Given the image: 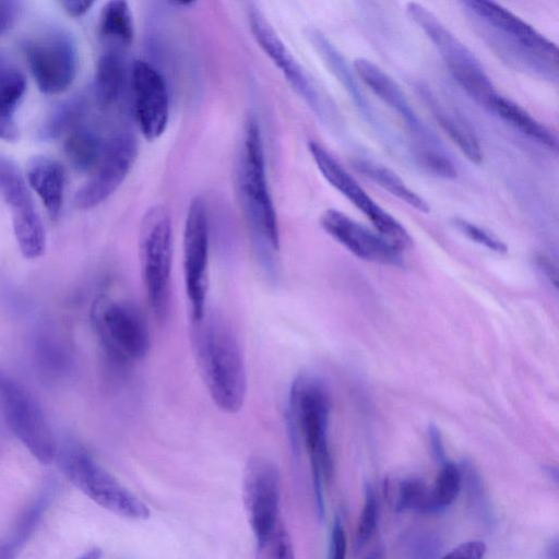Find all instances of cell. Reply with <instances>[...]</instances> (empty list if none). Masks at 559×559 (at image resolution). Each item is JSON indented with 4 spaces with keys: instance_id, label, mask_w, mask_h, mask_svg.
<instances>
[{
    "instance_id": "836d02e7",
    "label": "cell",
    "mask_w": 559,
    "mask_h": 559,
    "mask_svg": "<svg viewBox=\"0 0 559 559\" xmlns=\"http://www.w3.org/2000/svg\"><path fill=\"white\" fill-rule=\"evenodd\" d=\"M379 520V501L374 488L366 484L364 503L355 532L354 549L360 551L373 536Z\"/></svg>"
},
{
    "instance_id": "603a6c76",
    "label": "cell",
    "mask_w": 559,
    "mask_h": 559,
    "mask_svg": "<svg viewBox=\"0 0 559 559\" xmlns=\"http://www.w3.org/2000/svg\"><path fill=\"white\" fill-rule=\"evenodd\" d=\"M127 75L122 50L108 48L99 56L94 79V95L100 107H108L119 99Z\"/></svg>"
},
{
    "instance_id": "cb8c5ba5",
    "label": "cell",
    "mask_w": 559,
    "mask_h": 559,
    "mask_svg": "<svg viewBox=\"0 0 559 559\" xmlns=\"http://www.w3.org/2000/svg\"><path fill=\"white\" fill-rule=\"evenodd\" d=\"M490 111L530 139L549 150L557 151L556 134L513 100L500 95Z\"/></svg>"
},
{
    "instance_id": "d590c367",
    "label": "cell",
    "mask_w": 559,
    "mask_h": 559,
    "mask_svg": "<svg viewBox=\"0 0 559 559\" xmlns=\"http://www.w3.org/2000/svg\"><path fill=\"white\" fill-rule=\"evenodd\" d=\"M451 223L469 240L500 254L508 251V246L487 229L461 217H453Z\"/></svg>"
},
{
    "instance_id": "4316f807",
    "label": "cell",
    "mask_w": 559,
    "mask_h": 559,
    "mask_svg": "<svg viewBox=\"0 0 559 559\" xmlns=\"http://www.w3.org/2000/svg\"><path fill=\"white\" fill-rule=\"evenodd\" d=\"M385 497L397 512L429 514L430 485L418 477L386 479Z\"/></svg>"
},
{
    "instance_id": "8992f818",
    "label": "cell",
    "mask_w": 559,
    "mask_h": 559,
    "mask_svg": "<svg viewBox=\"0 0 559 559\" xmlns=\"http://www.w3.org/2000/svg\"><path fill=\"white\" fill-rule=\"evenodd\" d=\"M173 223L168 211L153 206L142 218L139 257L147 304L158 321L166 319L171 296Z\"/></svg>"
},
{
    "instance_id": "3957f363",
    "label": "cell",
    "mask_w": 559,
    "mask_h": 559,
    "mask_svg": "<svg viewBox=\"0 0 559 559\" xmlns=\"http://www.w3.org/2000/svg\"><path fill=\"white\" fill-rule=\"evenodd\" d=\"M330 413V395L323 381L311 373L297 376L288 393L286 423L294 450L302 444L308 454L319 519L325 514L323 485L333 473Z\"/></svg>"
},
{
    "instance_id": "44dd1931",
    "label": "cell",
    "mask_w": 559,
    "mask_h": 559,
    "mask_svg": "<svg viewBox=\"0 0 559 559\" xmlns=\"http://www.w3.org/2000/svg\"><path fill=\"white\" fill-rule=\"evenodd\" d=\"M417 88L431 115L451 141L467 159L479 164L483 159V150L469 124L459 114L442 104L427 86L418 85Z\"/></svg>"
},
{
    "instance_id": "f546056e",
    "label": "cell",
    "mask_w": 559,
    "mask_h": 559,
    "mask_svg": "<svg viewBox=\"0 0 559 559\" xmlns=\"http://www.w3.org/2000/svg\"><path fill=\"white\" fill-rule=\"evenodd\" d=\"M86 111V100L78 95L60 103L38 130L41 141H52L79 126Z\"/></svg>"
},
{
    "instance_id": "ba28073f",
    "label": "cell",
    "mask_w": 559,
    "mask_h": 559,
    "mask_svg": "<svg viewBox=\"0 0 559 559\" xmlns=\"http://www.w3.org/2000/svg\"><path fill=\"white\" fill-rule=\"evenodd\" d=\"M92 318L108 358L118 366L142 360L150 352L147 322L131 301L102 296L94 304Z\"/></svg>"
},
{
    "instance_id": "52a82bcc",
    "label": "cell",
    "mask_w": 559,
    "mask_h": 559,
    "mask_svg": "<svg viewBox=\"0 0 559 559\" xmlns=\"http://www.w3.org/2000/svg\"><path fill=\"white\" fill-rule=\"evenodd\" d=\"M406 11L439 51L456 83L477 104L491 110L500 94L476 56L423 4L409 2Z\"/></svg>"
},
{
    "instance_id": "b9f144b4",
    "label": "cell",
    "mask_w": 559,
    "mask_h": 559,
    "mask_svg": "<svg viewBox=\"0 0 559 559\" xmlns=\"http://www.w3.org/2000/svg\"><path fill=\"white\" fill-rule=\"evenodd\" d=\"M429 438H430L431 449H432L435 459L440 464L443 463L444 461H447L444 447L442 443L441 436L435 426H431L429 429Z\"/></svg>"
},
{
    "instance_id": "d6986e66",
    "label": "cell",
    "mask_w": 559,
    "mask_h": 559,
    "mask_svg": "<svg viewBox=\"0 0 559 559\" xmlns=\"http://www.w3.org/2000/svg\"><path fill=\"white\" fill-rule=\"evenodd\" d=\"M58 491L56 479H47L0 539V559H16L48 511Z\"/></svg>"
},
{
    "instance_id": "d4e9b609",
    "label": "cell",
    "mask_w": 559,
    "mask_h": 559,
    "mask_svg": "<svg viewBox=\"0 0 559 559\" xmlns=\"http://www.w3.org/2000/svg\"><path fill=\"white\" fill-rule=\"evenodd\" d=\"M353 167L357 173L417 211L424 213L429 212L430 206L426 200L409 189L399 175L390 168L365 158L354 159Z\"/></svg>"
},
{
    "instance_id": "277c9868",
    "label": "cell",
    "mask_w": 559,
    "mask_h": 559,
    "mask_svg": "<svg viewBox=\"0 0 559 559\" xmlns=\"http://www.w3.org/2000/svg\"><path fill=\"white\" fill-rule=\"evenodd\" d=\"M236 188L243 215L265 265L281 247L278 219L270 193L263 140L257 118L243 122L235 167Z\"/></svg>"
},
{
    "instance_id": "ffe728a7",
    "label": "cell",
    "mask_w": 559,
    "mask_h": 559,
    "mask_svg": "<svg viewBox=\"0 0 559 559\" xmlns=\"http://www.w3.org/2000/svg\"><path fill=\"white\" fill-rule=\"evenodd\" d=\"M26 178L29 187L43 201L49 217L57 219L63 203L66 182L63 167L50 157L37 155L27 163Z\"/></svg>"
},
{
    "instance_id": "7c38bea8",
    "label": "cell",
    "mask_w": 559,
    "mask_h": 559,
    "mask_svg": "<svg viewBox=\"0 0 559 559\" xmlns=\"http://www.w3.org/2000/svg\"><path fill=\"white\" fill-rule=\"evenodd\" d=\"M32 75L44 94L66 91L74 80L78 50L71 35L61 28H49L24 44Z\"/></svg>"
},
{
    "instance_id": "60d3db41",
    "label": "cell",
    "mask_w": 559,
    "mask_h": 559,
    "mask_svg": "<svg viewBox=\"0 0 559 559\" xmlns=\"http://www.w3.org/2000/svg\"><path fill=\"white\" fill-rule=\"evenodd\" d=\"M536 264L540 272L549 280V282L554 286H557V267L552 260L549 257L539 253L536 255Z\"/></svg>"
},
{
    "instance_id": "7a4b0ae2",
    "label": "cell",
    "mask_w": 559,
    "mask_h": 559,
    "mask_svg": "<svg viewBox=\"0 0 559 559\" xmlns=\"http://www.w3.org/2000/svg\"><path fill=\"white\" fill-rule=\"evenodd\" d=\"M193 355L201 379L216 407L237 414L247 395V368L238 336L219 313L205 312L191 323Z\"/></svg>"
},
{
    "instance_id": "8d00e7d4",
    "label": "cell",
    "mask_w": 559,
    "mask_h": 559,
    "mask_svg": "<svg viewBox=\"0 0 559 559\" xmlns=\"http://www.w3.org/2000/svg\"><path fill=\"white\" fill-rule=\"evenodd\" d=\"M347 536L343 519L336 514L331 527L326 559H346Z\"/></svg>"
},
{
    "instance_id": "f1b7e54d",
    "label": "cell",
    "mask_w": 559,
    "mask_h": 559,
    "mask_svg": "<svg viewBox=\"0 0 559 559\" xmlns=\"http://www.w3.org/2000/svg\"><path fill=\"white\" fill-rule=\"evenodd\" d=\"M12 214V225L17 246L26 259L41 257L46 249V234L35 206Z\"/></svg>"
},
{
    "instance_id": "484cf974",
    "label": "cell",
    "mask_w": 559,
    "mask_h": 559,
    "mask_svg": "<svg viewBox=\"0 0 559 559\" xmlns=\"http://www.w3.org/2000/svg\"><path fill=\"white\" fill-rule=\"evenodd\" d=\"M99 35L108 48L123 50L134 35L132 13L128 2L112 0L105 3L99 15Z\"/></svg>"
},
{
    "instance_id": "ee69618b",
    "label": "cell",
    "mask_w": 559,
    "mask_h": 559,
    "mask_svg": "<svg viewBox=\"0 0 559 559\" xmlns=\"http://www.w3.org/2000/svg\"><path fill=\"white\" fill-rule=\"evenodd\" d=\"M19 138V131L11 118H4L0 116V140L4 141H16Z\"/></svg>"
},
{
    "instance_id": "7bdbcfd3",
    "label": "cell",
    "mask_w": 559,
    "mask_h": 559,
    "mask_svg": "<svg viewBox=\"0 0 559 559\" xmlns=\"http://www.w3.org/2000/svg\"><path fill=\"white\" fill-rule=\"evenodd\" d=\"M93 4L94 2L92 1H61V5L64 8V11L73 17L84 15Z\"/></svg>"
},
{
    "instance_id": "9a60e30c",
    "label": "cell",
    "mask_w": 559,
    "mask_h": 559,
    "mask_svg": "<svg viewBox=\"0 0 559 559\" xmlns=\"http://www.w3.org/2000/svg\"><path fill=\"white\" fill-rule=\"evenodd\" d=\"M129 82L134 119L141 134L155 141L166 130L169 118V95L163 74L145 60H134Z\"/></svg>"
},
{
    "instance_id": "30bf717a",
    "label": "cell",
    "mask_w": 559,
    "mask_h": 559,
    "mask_svg": "<svg viewBox=\"0 0 559 559\" xmlns=\"http://www.w3.org/2000/svg\"><path fill=\"white\" fill-rule=\"evenodd\" d=\"M210 231L205 203L194 197L188 206L182 237L183 283L191 323L206 312Z\"/></svg>"
},
{
    "instance_id": "f6af8a7d",
    "label": "cell",
    "mask_w": 559,
    "mask_h": 559,
    "mask_svg": "<svg viewBox=\"0 0 559 559\" xmlns=\"http://www.w3.org/2000/svg\"><path fill=\"white\" fill-rule=\"evenodd\" d=\"M103 556V551L98 547H93L88 550H86L84 554H82L76 559H100Z\"/></svg>"
},
{
    "instance_id": "d6a6232c",
    "label": "cell",
    "mask_w": 559,
    "mask_h": 559,
    "mask_svg": "<svg viewBox=\"0 0 559 559\" xmlns=\"http://www.w3.org/2000/svg\"><path fill=\"white\" fill-rule=\"evenodd\" d=\"M463 481L461 468L450 461L441 463L439 474L429 495V514L439 513L450 507L457 498Z\"/></svg>"
},
{
    "instance_id": "74e56055",
    "label": "cell",
    "mask_w": 559,
    "mask_h": 559,
    "mask_svg": "<svg viewBox=\"0 0 559 559\" xmlns=\"http://www.w3.org/2000/svg\"><path fill=\"white\" fill-rule=\"evenodd\" d=\"M485 554L486 545L483 542L469 540L460 544L441 559H483Z\"/></svg>"
},
{
    "instance_id": "5b68a950",
    "label": "cell",
    "mask_w": 559,
    "mask_h": 559,
    "mask_svg": "<svg viewBox=\"0 0 559 559\" xmlns=\"http://www.w3.org/2000/svg\"><path fill=\"white\" fill-rule=\"evenodd\" d=\"M56 456L67 479L99 507L130 520L143 521L150 518L147 506L78 442L64 441L58 447Z\"/></svg>"
},
{
    "instance_id": "5bb4252c",
    "label": "cell",
    "mask_w": 559,
    "mask_h": 559,
    "mask_svg": "<svg viewBox=\"0 0 559 559\" xmlns=\"http://www.w3.org/2000/svg\"><path fill=\"white\" fill-rule=\"evenodd\" d=\"M138 155L133 133L120 131L105 141L104 151L90 179L76 191L74 205L93 209L106 201L123 182Z\"/></svg>"
},
{
    "instance_id": "e0dca14e",
    "label": "cell",
    "mask_w": 559,
    "mask_h": 559,
    "mask_svg": "<svg viewBox=\"0 0 559 559\" xmlns=\"http://www.w3.org/2000/svg\"><path fill=\"white\" fill-rule=\"evenodd\" d=\"M322 229L356 257L385 265L402 266V250L378 233L335 209L324 211L320 218Z\"/></svg>"
},
{
    "instance_id": "6da1fadb",
    "label": "cell",
    "mask_w": 559,
    "mask_h": 559,
    "mask_svg": "<svg viewBox=\"0 0 559 559\" xmlns=\"http://www.w3.org/2000/svg\"><path fill=\"white\" fill-rule=\"evenodd\" d=\"M477 34L509 66L558 81V48L532 25L500 4L486 0L463 1Z\"/></svg>"
},
{
    "instance_id": "ab89813d",
    "label": "cell",
    "mask_w": 559,
    "mask_h": 559,
    "mask_svg": "<svg viewBox=\"0 0 559 559\" xmlns=\"http://www.w3.org/2000/svg\"><path fill=\"white\" fill-rule=\"evenodd\" d=\"M275 559H295L290 537L284 530L276 535Z\"/></svg>"
},
{
    "instance_id": "e575fe53",
    "label": "cell",
    "mask_w": 559,
    "mask_h": 559,
    "mask_svg": "<svg viewBox=\"0 0 559 559\" xmlns=\"http://www.w3.org/2000/svg\"><path fill=\"white\" fill-rule=\"evenodd\" d=\"M416 157L427 171L441 178L453 179L457 170L453 162L438 146L417 147Z\"/></svg>"
},
{
    "instance_id": "1f68e13d",
    "label": "cell",
    "mask_w": 559,
    "mask_h": 559,
    "mask_svg": "<svg viewBox=\"0 0 559 559\" xmlns=\"http://www.w3.org/2000/svg\"><path fill=\"white\" fill-rule=\"evenodd\" d=\"M0 194L11 213L34 206L25 178L13 160L0 154Z\"/></svg>"
},
{
    "instance_id": "f35d334b",
    "label": "cell",
    "mask_w": 559,
    "mask_h": 559,
    "mask_svg": "<svg viewBox=\"0 0 559 559\" xmlns=\"http://www.w3.org/2000/svg\"><path fill=\"white\" fill-rule=\"evenodd\" d=\"M22 9L20 1L0 0V36L16 22Z\"/></svg>"
},
{
    "instance_id": "2e32d148",
    "label": "cell",
    "mask_w": 559,
    "mask_h": 559,
    "mask_svg": "<svg viewBox=\"0 0 559 559\" xmlns=\"http://www.w3.org/2000/svg\"><path fill=\"white\" fill-rule=\"evenodd\" d=\"M248 22L255 41L289 85L321 120H329L331 114L321 94L255 4L248 8Z\"/></svg>"
},
{
    "instance_id": "ac0fdd59",
    "label": "cell",
    "mask_w": 559,
    "mask_h": 559,
    "mask_svg": "<svg viewBox=\"0 0 559 559\" xmlns=\"http://www.w3.org/2000/svg\"><path fill=\"white\" fill-rule=\"evenodd\" d=\"M354 70L364 84L403 119L408 130L421 140V145L438 146L433 134L423 123L401 87L391 76L366 58L355 59Z\"/></svg>"
},
{
    "instance_id": "83f0119b",
    "label": "cell",
    "mask_w": 559,
    "mask_h": 559,
    "mask_svg": "<svg viewBox=\"0 0 559 559\" xmlns=\"http://www.w3.org/2000/svg\"><path fill=\"white\" fill-rule=\"evenodd\" d=\"M105 142L92 128L78 126L64 141V154L71 166L81 173L93 170L98 164Z\"/></svg>"
},
{
    "instance_id": "7402d4cb",
    "label": "cell",
    "mask_w": 559,
    "mask_h": 559,
    "mask_svg": "<svg viewBox=\"0 0 559 559\" xmlns=\"http://www.w3.org/2000/svg\"><path fill=\"white\" fill-rule=\"evenodd\" d=\"M310 35L311 41L319 51V55L322 57L336 80L348 93L364 118L370 123H374L372 108L360 88L357 76L349 68L346 59L322 33L319 31H312Z\"/></svg>"
},
{
    "instance_id": "9c48e42d",
    "label": "cell",
    "mask_w": 559,
    "mask_h": 559,
    "mask_svg": "<svg viewBox=\"0 0 559 559\" xmlns=\"http://www.w3.org/2000/svg\"><path fill=\"white\" fill-rule=\"evenodd\" d=\"M0 408L9 428L28 452L41 464H50L58 443L49 423L29 392L1 370Z\"/></svg>"
},
{
    "instance_id": "4fadbf2b",
    "label": "cell",
    "mask_w": 559,
    "mask_h": 559,
    "mask_svg": "<svg viewBox=\"0 0 559 559\" xmlns=\"http://www.w3.org/2000/svg\"><path fill=\"white\" fill-rule=\"evenodd\" d=\"M242 496L248 522L261 551L274 536L281 499L280 472L271 460L254 456L247 462Z\"/></svg>"
},
{
    "instance_id": "4dcf8cb0",
    "label": "cell",
    "mask_w": 559,
    "mask_h": 559,
    "mask_svg": "<svg viewBox=\"0 0 559 559\" xmlns=\"http://www.w3.org/2000/svg\"><path fill=\"white\" fill-rule=\"evenodd\" d=\"M26 91V79L21 69L0 52V116L13 119V114Z\"/></svg>"
},
{
    "instance_id": "7dc6e473",
    "label": "cell",
    "mask_w": 559,
    "mask_h": 559,
    "mask_svg": "<svg viewBox=\"0 0 559 559\" xmlns=\"http://www.w3.org/2000/svg\"><path fill=\"white\" fill-rule=\"evenodd\" d=\"M169 4H175V5H178V7H191L192 4H194V2L192 1H173V2H169Z\"/></svg>"
},
{
    "instance_id": "8fae6325",
    "label": "cell",
    "mask_w": 559,
    "mask_h": 559,
    "mask_svg": "<svg viewBox=\"0 0 559 559\" xmlns=\"http://www.w3.org/2000/svg\"><path fill=\"white\" fill-rule=\"evenodd\" d=\"M308 150L324 179L371 222L379 235L402 251L413 245L404 226L383 210L324 146L310 141Z\"/></svg>"
},
{
    "instance_id": "bcb514c9",
    "label": "cell",
    "mask_w": 559,
    "mask_h": 559,
    "mask_svg": "<svg viewBox=\"0 0 559 559\" xmlns=\"http://www.w3.org/2000/svg\"><path fill=\"white\" fill-rule=\"evenodd\" d=\"M382 558H383V552L381 551V549H374V550L370 551L368 555H366L364 559H382Z\"/></svg>"
}]
</instances>
